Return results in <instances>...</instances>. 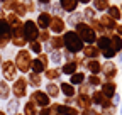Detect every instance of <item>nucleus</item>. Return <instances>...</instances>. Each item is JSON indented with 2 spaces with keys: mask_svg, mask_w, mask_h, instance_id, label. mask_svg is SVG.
<instances>
[{
  "mask_svg": "<svg viewBox=\"0 0 122 115\" xmlns=\"http://www.w3.org/2000/svg\"><path fill=\"white\" fill-rule=\"evenodd\" d=\"M63 42L66 44V48H68L71 53H76V51L83 49V41L80 39V36H78V34L73 32V31L65 32V36H63Z\"/></svg>",
  "mask_w": 122,
  "mask_h": 115,
  "instance_id": "obj_1",
  "label": "nucleus"
},
{
  "mask_svg": "<svg viewBox=\"0 0 122 115\" xmlns=\"http://www.w3.org/2000/svg\"><path fill=\"white\" fill-rule=\"evenodd\" d=\"M76 34L80 36L81 41H86V42H93L95 37H97L93 27H90L88 24H83V22H80L78 25H76Z\"/></svg>",
  "mask_w": 122,
  "mask_h": 115,
  "instance_id": "obj_2",
  "label": "nucleus"
},
{
  "mask_svg": "<svg viewBox=\"0 0 122 115\" xmlns=\"http://www.w3.org/2000/svg\"><path fill=\"white\" fill-rule=\"evenodd\" d=\"M22 27H24V36H25V39L29 42H32V41H36L39 37V27H37V24L34 20H25Z\"/></svg>",
  "mask_w": 122,
  "mask_h": 115,
  "instance_id": "obj_3",
  "label": "nucleus"
},
{
  "mask_svg": "<svg viewBox=\"0 0 122 115\" xmlns=\"http://www.w3.org/2000/svg\"><path fill=\"white\" fill-rule=\"evenodd\" d=\"M17 66L20 69H24V71L30 66V58H29V53L27 51H20L17 54Z\"/></svg>",
  "mask_w": 122,
  "mask_h": 115,
  "instance_id": "obj_4",
  "label": "nucleus"
},
{
  "mask_svg": "<svg viewBox=\"0 0 122 115\" xmlns=\"http://www.w3.org/2000/svg\"><path fill=\"white\" fill-rule=\"evenodd\" d=\"M51 20H53L51 14H48V12H41L36 24H37V27H41V29H48V27L51 25Z\"/></svg>",
  "mask_w": 122,
  "mask_h": 115,
  "instance_id": "obj_5",
  "label": "nucleus"
},
{
  "mask_svg": "<svg viewBox=\"0 0 122 115\" xmlns=\"http://www.w3.org/2000/svg\"><path fill=\"white\" fill-rule=\"evenodd\" d=\"M49 27H51V31H53V32L59 34V32H63V31H65V20L61 19V17H53Z\"/></svg>",
  "mask_w": 122,
  "mask_h": 115,
  "instance_id": "obj_6",
  "label": "nucleus"
},
{
  "mask_svg": "<svg viewBox=\"0 0 122 115\" xmlns=\"http://www.w3.org/2000/svg\"><path fill=\"white\" fill-rule=\"evenodd\" d=\"M59 7L65 12H75L78 7V0H59Z\"/></svg>",
  "mask_w": 122,
  "mask_h": 115,
  "instance_id": "obj_7",
  "label": "nucleus"
},
{
  "mask_svg": "<svg viewBox=\"0 0 122 115\" xmlns=\"http://www.w3.org/2000/svg\"><path fill=\"white\" fill-rule=\"evenodd\" d=\"M4 73H5L7 78H14V75H15V66H14L12 63H5V64H4Z\"/></svg>",
  "mask_w": 122,
  "mask_h": 115,
  "instance_id": "obj_8",
  "label": "nucleus"
},
{
  "mask_svg": "<svg viewBox=\"0 0 122 115\" xmlns=\"http://www.w3.org/2000/svg\"><path fill=\"white\" fill-rule=\"evenodd\" d=\"M100 24L105 25V27H109V29H114V27H115V22H114V19H112L110 15H103V17L100 19Z\"/></svg>",
  "mask_w": 122,
  "mask_h": 115,
  "instance_id": "obj_9",
  "label": "nucleus"
},
{
  "mask_svg": "<svg viewBox=\"0 0 122 115\" xmlns=\"http://www.w3.org/2000/svg\"><path fill=\"white\" fill-rule=\"evenodd\" d=\"M93 9H97V10H105V9H109L110 5H109V0H95L93 2Z\"/></svg>",
  "mask_w": 122,
  "mask_h": 115,
  "instance_id": "obj_10",
  "label": "nucleus"
},
{
  "mask_svg": "<svg viewBox=\"0 0 122 115\" xmlns=\"http://www.w3.org/2000/svg\"><path fill=\"white\" fill-rule=\"evenodd\" d=\"M109 15H110L114 20H119V19H120V10H119L115 5H110V7H109Z\"/></svg>",
  "mask_w": 122,
  "mask_h": 115,
  "instance_id": "obj_11",
  "label": "nucleus"
},
{
  "mask_svg": "<svg viewBox=\"0 0 122 115\" xmlns=\"http://www.w3.org/2000/svg\"><path fill=\"white\" fill-rule=\"evenodd\" d=\"M34 100H37L39 105H46V103H48V98H46L42 93H34Z\"/></svg>",
  "mask_w": 122,
  "mask_h": 115,
  "instance_id": "obj_12",
  "label": "nucleus"
},
{
  "mask_svg": "<svg viewBox=\"0 0 122 115\" xmlns=\"http://www.w3.org/2000/svg\"><path fill=\"white\" fill-rule=\"evenodd\" d=\"M63 44H65V42H63V37H53V39H51V46L56 48V49L61 48Z\"/></svg>",
  "mask_w": 122,
  "mask_h": 115,
  "instance_id": "obj_13",
  "label": "nucleus"
},
{
  "mask_svg": "<svg viewBox=\"0 0 122 115\" xmlns=\"http://www.w3.org/2000/svg\"><path fill=\"white\" fill-rule=\"evenodd\" d=\"M97 53H98L97 48H92V46L90 48H85V54L86 56H97Z\"/></svg>",
  "mask_w": 122,
  "mask_h": 115,
  "instance_id": "obj_14",
  "label": "nucleus"
},
{
  "mask_svg": "<svg viewBox=\"0 0 122 115\" xmlns=\"http://www.w3.org/2000/svg\"><path fill=\"white\" fill-rule=\"evenodd\" d=\"M75 68H76V64H75V63H68V64L63 68V71H65V73H73Z\"/></svg>",
  "mask_w": 122,
  "mask_h": 115,
  "instance_id": "obj_15",
  "label": "nucleus"
},
{
  "mask_svg": "<svg viewBox=\"0 0 122 115\" xmlns=\"http://www.w3.org/2000/svg\"><path fill=\"white\" fill-rule=\"evenodd\" d=\"M30 49H32L34 53H41V44L37 41H32V42H30Z\"/></svg>",
  "mask_w": 122,
  "mask_h": 115,
  "instance_id": "obj_16",
  "label": "nucleus"
},
{
  "mask_svg": "<svg viewBox=\"0 0 122 115\" xmlns=\"http://www.w3.org/2000/svg\"><path fill=\"white\" fill-rule=\"evenodd\" d=\"M114 88H115V86L114 85H105V95H114Z\"/></svg>",
  "mask_w": 122,
  "mask_h": 115,
  "instance_id": "obj_17",
  "label": "nucleus"
},
{
  "mask_svg": "<svg viewBox=\"0 0 122 115\" xmlns=\"http://www.w3.org/2000/svg\"><path fill=\"white\" fill-rule=\"evenodd\" d=\"M61 88H63V91H65L66 95H73V88H71L70 85H63Z\"/></svg>",
  "mask_w": 122,
  "mask_h": 115,
  "instance_id": "obj_18",
  "label": "nucleus"
},
{
  "mask_svg": "<svg viewBox=\"0 0 122 115\" xmlns=\"http://www.w3.org/2000/svg\"><path fill=\"white\" fill-rule=\"evenodd\" d=\"M39 39H41V41H48V39H49V34L46 32V31H42V32H39Z\"/></svg>",
  "mask_w": 122,
  "mask_h": 115,
  "instance_id": "obj_19",
  "label": "nucleus"
},
{
  "mask_svg": "<svg viewBox=\"0 0 122 115\" xmlns=\"http://www.w3.org/2000/svg\"><path fill=\"white\" fill-rule=\"evenodd\" d=\"M7 108H9V112H12V113H14L15 110H17V102H12V103H9V107H7Z\"/></svg>",
  "mask_w": 122,
  "mask_h": 115,
  "instance_id": "obj_20",
  "label": "nucleus"
},
{
  "mask_svg": "<svg viewBox=\"0 0 122 115\" xmlns=\"http://www.w3.org/2000/svg\"><path fill=\"white\" fill-rule=\"evenodd\" d=\"M90 69L93 71V73H97V71H98V63H95V61L90 63Z\"/></svg>",
  "mask_w": 122,
  "mask_h": 115,
  "instance_id": "obj_21",
  "label": "nucleus"
},
{
  "mask_svg": "<svg viewBox=\"0 0 122 115\" xmlns=\"http://www.w3.org/2000/svg\"><path fill=\"white\" fill-rule=\"evenodd\" d=\"M83 80V76L81 75H76V76H73V83H80Z\"/></svg>",
  "mask_w": 122,
  "mask_h": 115,
  "instance_id": "obj_22",
  "label": "nucleus"
},
{
  "mask_svg": "<svg viewBox=\"0 0 122 115\" xmlns=\"http://www.w3.org/2000/svg\"><path fill=\"white\" fill-rule=\"evenodd\" d=\"M48 88H49V93H51V95H56V93H58V90H56V86H53V85H49V86H48Z\"/></svg>",
  "mask_w": 122,
  "mask_h": 115,
  "instance_id": "obj_23",
  "label": "nucleus"
},
{
  "mask_svg": "<svg viewBox=\"0 0 122 115\" xmlns=\"http://www.w3.org/2000/svg\"><path fill=\"white\" fill-rule=\"evenodd\" d=\"M117 32H119V34L122 36V25H117Z\"/></svg>",
  "mask_w": 122,
  "mask_h": 115,
  "instance_id": "obj_24",
  "label": "nucleus"
},
{
  "mask_svg": "<svg viewBox=\"0 0 122 115\" xmlns=\"http://www.w3.org/2000/svg\"><path fill=\"white\" fill-rule=\"evenodd\" d=\"M39 2H41V4H49L51 0H39Z\"/></svg>",
  "mask_w": 122,
  "mask_h": 115,
  "instance_id": "obj_25",
  "label": "nucleus"
},
{
  "mask_svg": "<svg viewBox=\"0 0 122 115\" xmlns=\"http://www.w3.org/2000/svg\"><path fill=\"white\" fill-rule=\"evenodd\" d=\"M78 2H81V4H88L90 0H78Z\"/></svg>",
  "mask_w": 122,
  "mask_h": 115,
  "instance_id": "obj_26",
  "label": "nucleus"
}]
</instances>
